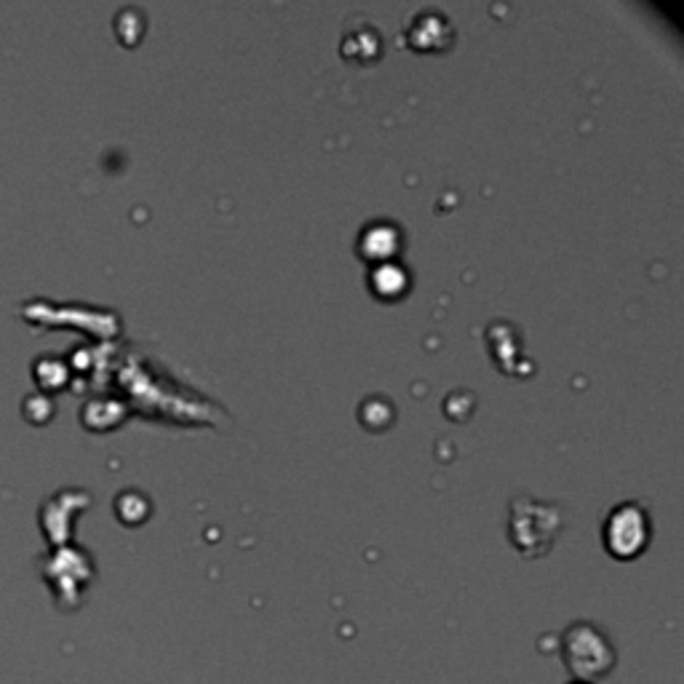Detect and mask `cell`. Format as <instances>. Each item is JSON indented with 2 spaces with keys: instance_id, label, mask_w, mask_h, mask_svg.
<instances>
[{
  "instance_id": "cell-5",
  "label": "cell",
  "mask_w": 684,
  "mask_h": 684,
  "mask_svg": "<svg viewBox=\"0 0 684 684\" xmlns=\"http://www.w3.org/2000/svg\"><path fill=\"white\" fill-rule=\"evenodd\" d=\"M399 246V233L388 222H375L361 233V252H367L372 260H388Z\"/></svg>"
},
{
  "instance_id": "cell-6",
  "label": "cell",
  "mask_w": 684,
  "mask_h": 684,
  "mask_svg": "<svg viewBox=\"0 0 684 684\" xmlns=\"http://www.w3.org/2000/svg\"><path fill=\"white\" fill-rule=\"evenodd\" d=\"M372 286H375L383 297H396V294L407 286V273H404V268L396 265V262L385 260L372 270Z\"/></svg>"
},
{
  "instance_id": "cell-3",
  "label": "cell",
  "mask_w": 684,
  "mask_h": 684,
  "mask_svg": "<svg viewBox=\"0 0 684 684\" xmlns=\"http://www.w3.org/2000/svg\"><path fill=\"white\" fill-rule=\"evenodd\" d=\"M650 538V522L639 503H620L604 522V543L620 559H631Z\"/></svg>"
},
{
  "instance_id": "cell-4",
  "label": "cell",
  "mask_w": 684,
  "mask_h": 684,
  "mask_svg": "<svg viewBox=\"0 0 684 684\" xmlns=\"http://www.w3.org/2000/svg\"><path fill=\"white\" fill-rule=\"evenodd\" d=\"M428 22L425 25L423 17L412 19V27H409V38H412V46L417 49H441L447 46V35H452V25L447 22V17H441L436 11H428Z\"/></svg>"
},
{
  "instance_id": "cell-1",
  "label": "cell",
  "mask_w": 684,
  "mask_h": 684,
  "mask_svg": "<svg viewBox=\"0 0 684 684\" xmlns=\"http://www.w3.org/2000/svg\"><path fill=\"white\" fill-rule=\"evenodd\" d=\"M562 516L559 505L543 503L530 495L511 500V540L524 554H543L554 543Z\"/></svg>"
},
{
  "instance_id": "cell-2",
  "label": "cell",
  "mask_w": 684,
  "mask_h": 684,
  "mask_svg": "<svg viewBox=\"0 0 684 684\" xmlns=\"http://www.w3.org/2000/svg\"><path fill=\"white\" fill-rule=\"evenodd\" d=\"M564 660L575 676H602L612 666V647L599 628L572 626L564 634Z\"/></svg>"
}]
</instances>
